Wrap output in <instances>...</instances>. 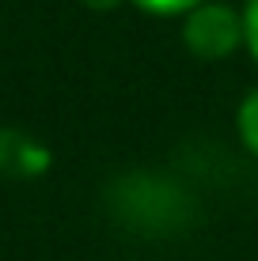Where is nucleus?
Instances as JSON below:
<instances>
[{
  "mask_svg": "<svg viewBox=\"0 0 258 261\" xmlns=\"http://www.w3.org/2000/svg\"><path fill=\"white\" fill-rule=\"evenodd\" d=\"M179 38L194 61H205V65L228 61L243 49V12L220 0H205L190 15H182Z\"/></svg>",
  "mask_w": 258,
  "mask_h": 261,
  "instance_id": "nucleus-1",
  "label": "nucleus"
},
{
  "mask_svg": "<svg viewBox=\"0 0 258 261\" xmlns=\"http://www.w3.org/2000/svg\"><path fill=\"white\" fill-rule=\"evenodd\" d=\"M236 137L247 148V155L258 159V87H251L236 106Z\"/></svg>",
  "mask_w": 258,
  "mask_h": 261,
  "instance_id": "nucleus-2",
  "label": "nucleus"
},
{
  "mask_svg": "<svg viewBox=\"0 0 258 261\" xmlns=\"http://www.w3.org/2000/svg\"><path fill=\"white\" fill-rule=\"evenodd\" d=\"M129 4L140 8L145 15H156V19H182L205 0H129Z\"/></svg>",
  "mask_w": 258,
  "mask_h": 261,
  "instance_id": "nucleus-3",
  "label": "nucleus"
},
{
  "mask_svg": "<svg viewBox=\"0 0 258 261\" xmlns=\"http://www.w3.org/2000/svg\"><path fill=\"white\" fill-rule=\"evenodd\" d=\"M239 12H243V49L258 65V0H247Z\"/></svg>",
  "mask_w": 258,
  "mask_h": 261,
  "instance_id": "nucleus-4",
  "label": "nucleus"
},
{
  "mask_svg": "<svg viewBox=\"0 0 258 261\" xmlns=\"http://www.w3.org/2000/svg\"><path fill=\"white\" fill-rule=\"evenodd\" d=\"M80 4H84L87 12H114V8L129 4V0H80Z\"/></svg>",
  "mask_w": 258,
  "mask_h": 261,
  "instance_id": "nucleus-5",
  "label": "nucleus"
}]
</instances>
